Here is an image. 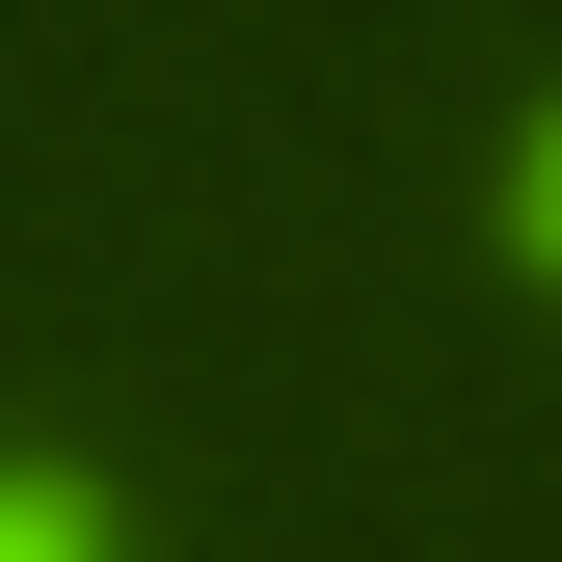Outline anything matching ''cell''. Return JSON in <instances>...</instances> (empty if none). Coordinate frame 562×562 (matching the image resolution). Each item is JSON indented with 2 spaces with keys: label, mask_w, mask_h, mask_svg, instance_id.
<instances>
[{
  "label": "cell",
  "mask_w": 562,
  "mask_h": 562,
  "mask_svg": "<svg viewBox=\"0 0 562 562\" xmlns=\"http://www.w3.org/2000/svg\"><path fill=\"white\" fill-rule=\"evenodd\" d=\"M0 562H108V509H81V482H27V456H0Z\"/></svg>",
  "instance_id": "1"
},
{
  "label": "cell",
  "mask_w": 562,
  "mask_h": 562,
  "mask_svg": "<svg viewBox=\"0 0 562 562\" xmlns=\"http://www.w3.org/2000/svg\"><path fill=\"white\" fill-rule=\"evenodd\" d=\"M509 215H536V268H562V134H536V188H509Z\"/></svg>",
  "instance_id": "2"
}]
</instances>
